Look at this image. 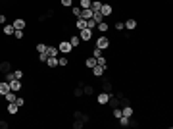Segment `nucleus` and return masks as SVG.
Returning <instances> with one entry per match:
<instances>
[{"mask_svg":"<svg viewBox=\"0 0 173 129\" xmlns=\"http://www.w3.org/2000/svg\"><path fill=\"white\" fill-rule=\"evenodd\" d=\"M96 46H98V48H102V50H108V46H110V39L106 37V35H100V37L96 39Z\"/></svg>","mask_w":173,"mask_h":129,"instance_id":"nucleus-1","label":"nucleus"},{"mask_svg":"<svg viewBox=\"0 0 173 129\" xmlns=\"http://www.w3.org/2000/svg\"><path fill=\"white\" fill-rule=\"evenodd\" d=\"M58 50H60V52H64V54H69V52L73 50V46L69 44V41H62L60 44H58Z\"/></svg>","mask_w":173,"mask_h":129,"instance_id":"nucleus-2","label":"nucleus"},{"mask_svg":"<svg viewBox=\"0 0 173 129\" xmlns=\"http://www.w3.org/2000/svg\"><path fill=\"white\" fill-rule=\"evenodd\" d=\"M73 119H81L83 123H89V122H90V118H89V116L83 114V112H79V110H75V112H73Z\"/></svg>","mask_w":173,"mask_h":129,"instance_id":"nucleus-3","label":"nucleus"},{"mask_svg":"<svg viewBox=\"0 0 173 129\" xmlns=\"http://www.w3.org/2000/svg\"><path fill=\"white\" fill-rule=\"evenodd\" d=\"M79 39H81V41H90V39H92V31H90V29H81L79 31Z\"/></svg>","mask_w":173,"mask_h":129,"instance_id":"nucleus-4","label":"nucleus"},{"mask_svg":"<svg viewBox=\"0 0 173 129\" xmlns=\"http://www.w3.org/2000/svg\"><path fill=\"white\" fill-rule=\"evenodd\" d=\"M12 25H14V29H21V31H23V29H25V25H27V21H25L23 18H15Z\"/></svg>","mask_w":173,"mask_h":129,"instance_id":"nucleus-5","label":"nucleus"},{"mask_svg":"<svg viewBox=\"0 0 173 129\" xmlns=\"http://www.w3.org/2000/svg\"><path fill=\"white\" fill-rule=\"evenodd\" d=\"M21 79H12L10 81V91H14V92H18V91H21Z\"/></svg>","mask_w":173,"mask_h":129,"instance_id":"nucleus-6","label":"nucleus"},{"mask_svg":"<svg viewBox=\"0 0 173 129\" xmlns=\"http://www.w3.org/2000/svg\"><path fill=\"white\" fill-rule=\"evenodd\" d=\"M110 95H112V92H104V91H102L100 95L96 96V102H98V104H108V98H110Z\"/></svg>","mask_w":173,"mask_h":129,"instance_id":"nucleus-7","label":"nucleus"},{"mask_svg":"<svg viewBox=\"0 0 173 129\" xmlns=\"http://www.w3.org/2000/svg\"><path fill=\"white\" fill-rule=\"evenodd\" d=\"M108 104H110V108H119V106H121V104H119V96L117 95H110Z\"/></svg>","mask_w":173,"mask_h":129,"instance_id":"nucleus-8","label":"nucleus"},{"mask_svg":"<svg viewBox=\"0 0 173 129\" xmlns=\"http://www.w3.org/2000/svg\"><path fill=\"white\" fill-rule=\"evenodd\" d=\"M112 12H114V8L110 6V4H102V8H100V14L104 15V18H108V15H112Z\"/></svg>","mask_w":173,"mask_h":129,"instance_id":"nucleus-9","label":"nucleus"},{"mask_svg":"<svg viewBox=\"0 0 173 129\" xmlns=\"http://www.w3.org/2000/svg\"><path fill=\"white\" fill-rule=\"evenodd\" d=\"M102 91L104 92H112L114 91V85H112L110 79H102Z\"/></svg>","mask_w":173,"mask_h":129,"instance_id":"nucleus-10","label":"nucleus"},{"mask_svg":"<svg viewBox=\"0 0 173 129\" xmlns=\"http://www.w3.org/2000/svg\"><path fill=\"white\" fill-rule=\"evenodd\" d=\"M119 108H121V106H119ZM121 114H123V116H127V118H133V108H131V104H123Z\"/></svg>","mask_w":173,"mask_h":129,"instance_id":"nucleus-11","label":"nucleus"},{"mask_svg":"<svg viewBox=\"0 0 173 129\" xmlns=\"http://www.w3.org/2000/svg\"><path fill=\"white\" fill-rule=\"evenodd\" d=\"M123 25H125V29H127V31H133V29H137V19L129 18L125 23H123Z\"/></svg>","mask_w":173,"mask_h":129,"instance_id":"nucleus-12","label":"nucleus"},{"mask_svg":"<svg viewBox=\"0 0 173 129\" xmlns=\"http://www.w3.org/2000/svg\"><path fill=\"white\" fill-rule=\"evenodd\" d=\"M104 71H106V67L98 66V64L92 67V75H94V77H102V75H104Z\"/></svg>","mask_w":173,"mask_h":129,"instance_id":"nucleus-13","label":"nucleus"},{"mask_svg":"<svg viewBox=\"0 0 173 129\" xmlns=\"http://www.w3.org/2000/svg\"><path fill=\"white\" fill-rule=\"evenodd\" d=\"M12 71V64L10 62H0V73H8Z\"/></svg>","mask_w":173,"mask_h":129,"instance_id":"nucleus-14","label":"nucleus"},{"mask_svg":"<svg viewBox=\"0 0 173 129\" xmlns=\"http://www.w3.org/2000/svg\"><path fill=\"white\" fill-rule=\"evenodd\" d=\"M79 18H83V19H92V10H90V8L81 10V15H79Z\"/></svg>","mask_w":173,"mask_h":129,"instance_id":"nucleus-15","label":"nucleus"},{"mask_svg":"<svg viewBox=\"0 0 173 129\" xmlns=\"http://www.w3.org/2000/svg\"><path fill=\"white\" fill-rule=\"evenodd\" d=\"M94 95V87L92 85H83V96H92Z\"/></svg>","mask_w":173,"mask_h":129,"instance_id":"nucleus-16","label":"nucleus"},{"mask_svg":"<svg viewBox=\"0 0 173 129\" xmlns=\"http://www.w3.org/2000/svg\"><path fill=\"white\" fill-rule=\"evenodd\" d=\"M8 114H18V110H19V106L15 102H8Z\"/></svg>","mask_w":173,"mask_h":129,"instance_id":"nucleus-17","label":"nucleus"},{"mask_svg":"<svg viewBox=\"0 0 173 129\" xmlns=\"http://www.w3.org/2000/svg\"><path fill=\"white\" fill-rule=\"evenodd\" d=\"M60 54V50H58V46H46V56L50 58V56H58Z\"/></svg>","mask_w":173,"mask_h":129,"instance_id":"nucleus-18","label":"nucleus"},{"mask_svg":"<svg viewBox=\"0 0 173 129\" xmlns=\"http://www.w3.org/2000/svg\"><path fill=\"white\" fill-rule=\"evenodd\" d=\"M6 92H10V83L0 81V95H6Z\"/></svg>","mask_w":173,"mask_h":129,"instance_id":"nucleus-19","label":"nucleus"},{"mask_svg":"<svg viewBox=\"0 0 173 129\" xmlns=\"http://www.w3.org/2000/svg\"><path fill=\"white\" fill-rule=\"evenodd\" d=\"M69 44H71L73 48H75V46H79V44H81V39H79V35H71V37H69Z\"/></svg>","mask_w":173,"mask_h":129,"instance_id":"nucleus-20","label":"nucleus"},{"mask_svg":"<svg viewBox=\"0 0 173 129\" xmlns=\"http://www.w3.org/2000/svg\"><path fill=\"white\" fill-rule=\"evenodd\" d=\"M46 66L48 67H58V56H50V58L46 60Z\"/></svg>","mask_w":173,"mask_h":129,"instance_id":"nucleus-21","label":"nucleus"},{"mask_svg":"<svg viewBox=\"0 0 173 129\" xmlns=\"http://www.w3.org/2000/svg\"><path fill=\"white\" fill-rule=\"evenodd\" d=\"M96 29L100 31V33H106V31L110 29V27H108V21H100V23H96Z\"/></svg>","mask_w":173,"mask_h":129,"instance_id":"nucleus-22","label":"nucleus"},{"mask_svg":"<svg viewBox=\"0 0 173 129\" xmlns=\"http://www.w3.org/2000/svg\"><path fill=\"white\" fill-rule=\"evenodd\" d=\"M75 25H77V29H86V19H83V18H77V21H75Z\"/></svg>","mask_w":173,"mask_h":129,"instance_id":"nucleus-23","label":"nucleus"},{"mask_svg":"<svg viewBox=\"0 0 173 129\" xmlns=\"http://www.w3.org/2000/svg\"><path fill=\"white\" fill-rule=\"evenodd\" d=\"M92 21H94V23H100V21H104V15H102L100 12H92Z\"/></svg>","mask_w":173,"mask_h":129,"instance_id":"nucleus-24","label":"nucleus"},{"mask_svg":"<svg viewBox=\"0 0 173 129\" xmlns=\"http://www.w3.org/2000/svg\"><path fill=\"white\" fill-rule=\"evenodd\" d=\"M85 66L89 67V70H92V67L96 66V58H94V56H90V58H89V60H86V62H85Z\"/></svg>","mask_w":173,"mask_h":129,"instance_id":"nucleus-25","label":"nucleus"},{"mask_svg":"<svg viewBox=\"0 0 173 129\" xmlns=\"http://www.w3.org/2000/svg\"><path fill=\"white\" fill-rule=\"evenodd\" d=\"M96 64H98V66H102V67H106V70H108V58H104V56L96 58Z\"/></svg>","mask_w":173,"mask_h":129,"instance_id":"nucleus-26","label":"nucleus"},{"mask_svg":"<svg viewBox=\"0 0 173 129\" xmlns=\"http://www.w3.org/2000/svg\"><path fill=\"white\" fill-rule=\"evenodd\" d=\"M14 25H12V23H10V25H4V29H2V33L4 35H14Z\"/></svg>","mask_w":173,"mask_h":129,"instance_id":"nucleus-27","label":"nucleus"},{"mask_svg":"<svg viewBox=\"0 0 173 129\" xmlns=\"http://www.w3.org/2000/svg\"><path fill=\"white\" fill-rule=\"evenodd\" d=\"M4 98H6L8 102H15V92H14V91L6 92V95H4Z\"/></svg>","mask_w":173,"mask_h":129,"instance_id":"nucleus-28","label":"nucleus"},{"mask_svg":"<svg viewBox=\"0 0 173 129\" xmlns=\"http://www.w3.org/2000/svg\"><path fill=\"white\" fill-rule=\"evenodd\" d=\"M67 64H69V60L65 58V56H62V58H58V66H60V67H65V66H67Z\"/></svg>","mask_w":173,"mask_h":129,"instance_id":"nucleus-29","label":"nucleus"},{"mask_svg":"<svg viewBox=\"0 0 173 129\" xmlns=\"http://www.w3.org/2000/svg\"><path fill=\"white\" fill-rule=\"evenodd\" d=\"M90 4H92V0H81L79 8H81V10H85V8H90Z\"/></svg>","mask_w":173,"mask_h":129,"instance_id":"nucleus-30","label":"nucleus"},{"mask_svg":"<svg viewBox=\"0 0 173 129\" xmlns=\"http://www.w3.org/2000/svg\"><path fill=\"white\" fill-rule=\"evenodd\" d=\"M73 95H75L77 98H81V96H83V87L77 85V87H75V91H73Z\"/></svg>","mask_w":173,"mask_h":129,"instance_id":"nucleus-31","label":"nucleus"},{"mask_svg":"<svg viewBox=\"0 0 173 129\" xmlns=\"http://www.w3.org/2000/svg\"><path fill=\"white\" fill-rule=\"evenodd\" d=\"M112 116H114V118H117V119H119V118L123 116V114H121V108H112Z\"/></svg>","mask_w":173,"mask_h":129,"instance_id":"nucleus-32","label":"nucleus"},{"mask_svg":"<svg viewBox=\"0 0 173 129\" xmlns=\"http://www.w3.org/2000/svg\"><path fill=\"white\" fill-rule=\"evenodd\" d=\"M102 52H104V50H102V48L94 46V50H92V56H94V58H100V56H102Z\"/></svg>","mask_w":173,"mask_h":129,"instance_id":"nucleus-33","label":"nucleus"},{"mask_svg":"<svg viewBox=\"0 0 173 129\" xmlns=\"http://www.w3.org/2000/svg\"><path fill=\"white\" fill-rule=\"evenodd\" d=\"M85 123L81 122V119H73V129H83Z\"/></svg>","mask_w":173,"mask_h":129,"instance_id":"nucleus-34","label":"nucleus"},{"mask_svg":"<svg viewBox=\"0 0 173 129\" xmlns=\"http://www.w3.org/2000/svg\"><path fill=\"white\" fill-rule=\"evenodd\" d=\"M86 29H90V31H94L96 29V23L92 21V19H86Z\"/></svg>","mask_w":173,"mask_h":129,"instance_id":"nucleus-35","label":"nucleus"},{"mask_svg":"<svg viewBox=\"0 0 173 129\" xmlns=\"http://www.w3.org/2000/svg\"><path fill=\"white\" fill-rule=\"evenodd\" d=\"M119 123H121L123 127H127L129 125V118H127V116H121V118H119Z\"/></svg>","mask_w":173,"mask_h":129,"instance_id":"nucleus-36","label":"nucleus"},{"mask_svg":"<svg viewBox=\"0 0 173 129\" xmlns=\"http://www.w3.org/2000/svg\"><path fill=\"white\" fill-rule=\"evenodd\" d=\"M46 60H48L46 52H39V62H44V64H46Z\"/></svg>","mask_w":173,"mask_h":129,"instance_id":"nucleus-37","label":"nucleus"},{"mask_svg":"<svg viewBox=\"0 0 173 129\" xmlns=\"http://www.w3.org/2000/svg\"><path fill=\"white\" fill-rule=\"evenodd\" d=\"M37 52H46V44L39 43V44H37Z\"/></svg>","mask_w":173,"mask_h":129,"instance_id":"nucleus-38","label":"nucleus"},{"mask_svg":"<svg viewBox=\"0 0 173 129\" xmlns=\"http://www.w3.org/2000/svg\"><path fill=\"white\" fill-rule=\"evenodd\" d=\"M71 14L79 18V15H81V8H79V6H73V8H71Z\"/></svg>","mask_w":173,"mask_h":129,"instance_id":"nucleus-39","label":"nucleus"},{"mask_svg":"<svg viewBox=\"0 0 173 129\" xmlns=\"http://www.w3.org/2000/svg\"><path fill=\"white\" fill-rule=\"evenodd\" d=\"M15 104H18V106L21 108L23 104H25V98H21V96H15Z\"/></svg>","mask_w":173,"mask_h":129,"instance_id":"nucleus-40","label":"nucleus"},{"mask_svg":"<svg viewBox=\"0 0 173 129\" xmlns=\"http://www.w3.org/2000/svg\"><path fill=\"white\" fill-rule=\"evenodd\" d=\"M12 79H15V77H14V71H8V73H6V77H4V81H8V83H10Z\"/></svg>","mask_w":173,"mask_h":129,"instance_id":"nucleus-41","label":"nucleus"},{"mask_svg":"<svg viewBox=\"0 0 173 129\" xmlns=\"http://www.w3.org/2000/svg\"><path fill=\"white\" fill-rule=\"evenodd\" d=\"M14 77H15V79H21V77H23V70H15V71H14Z\"/></svg>","mask_w":173,"mask_h":129,"instance_id":"nucleus-42","label":"nucleus"},{"mask_svg":"<svg viewBox=\"0 0 173 129\" xmlns=\"http://www.w3.org/2000/svg\"><path fill=\"white\" fill-rule=\"evenodd\" d=\"M44 15H46V19L54 18V10H52V8H50V10H46V12H44Z\"/></svg>","mask_w":173,"mask_h":129,"instance_id":"nucleus-43","label":"nucleus"},{"mask_svg":"<svg viewBox=\"0 0 173 129\" xmlns=\"http://www.w3.org/2000/svg\"><path fill=\"white\" fill-rule=\"evenodd\" d=\"M10 125V122H6V119H0V129H8Z\"/></svg>","mask_w":173,"mask_h":129,"instance_id":"nucleus-44","label":"nucleus"},{"mask_svg":"<svg viewBox=\"0 0 173 129\" xmlns=\"http://www.w3.org/2000/svg\"><path fill=\"white\" fill-rule=\"evenodd\" d=\"M14 35H15V39H23V31H21V29H15Z\"/></svg>","mask_w":173,"mask_h":129,"instance_id":"nucleus-45","label":"nucleus"},{"mask_svg":"<svg viewBox=\"0 0 173 129\" xmlns=\"http://www.w3.org/2000/svg\"><path fill=\"white\" fill-rule=\"evenodd\" d=\"M60 2H62V6L69 8V6H71V4H73V0H60Z\"/></svg>","mask_w":173,"mask_h":129,"instance_id":"nucleus-46","label":"nucleus"},{"mask_svg":"<svg viewBox=\"0 0 173 129\" xmlns=\"http://www.w3.org/2000/svg\"><path fill=\"white\" fill-rule=\"evenodd\" d=\"M115 29H117V31H123V29H125V25H123V21H117V23H115Z\"/></svg>","mask_w":173,"mask_h":129,"instance_id":"nucleus-47","label":"nucleus"},{"mask_svg":"<svg viewBox=\"0 0 173 129\" xmlns=\"http://www.w3.org/2000/svg\"><path fill=\"white\" fill-rule=\"evenodd\" d=\"M0 23H6V15L4 14H0Z\"/></svg>","mask_w":173,"mask_h":129,"instance_id":"nucleus-48","label":"nucleus"},{"mask_svg":"<svg viewBox=\"0 0 173 129\" xmlns=\"http://www.w3.org/2000/svg\"><path fill=\"white\" fill-rule=\"evenodd\" d=\"M0 81H2V79H0Z\"/></svg>","mask_w":173,"mask_h":129,"instance_id":"nucleus-49","label":"nucleus"},{"mask_svg":"<svg viewBox=\"0 0 173 129\" xmlns=\"http://www.w3.org/2000/svg\"><path fill=\"white\" fill-rule=\"evenodd\" d=\"M0 96H2V95H0Z\"/></svg>","mask_w":173,"mask_h":129,"instance_id":"nucleus-50","label":"nucleus"}]
</instances>
